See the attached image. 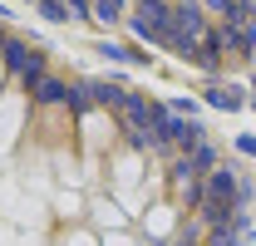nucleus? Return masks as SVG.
Listing matches in <instances>:
<instances>
[{
  "mask_svg": "<svg viewBox=\"0 0 256 246\" xmlns=\"http://www.w3.org/2000/svg\"><path fill=\"white\" fill-rule=\"evenodd\" d=\"M30 94H34V104H69V84L54 79V74H40L30 84Z\"/></svg>",
  "mask_w": 256,
  "mask_h": 246,
  "instance_id": "7ed1b4c3",
  "label": "nucleus"
},
{
  "mask_svg": "<svg viewBox=\"0 0 256 246\" xmlns=\"http://www.w3.org/2000/svg\"><path fill=\"white\" fill-rule=\"evenodd\" d=\"M89 20H104V25L124 20V0H89Z\"/></svg>",
  "mask_w": 256,
  "mask_h": 246,
  "instance_id": "39448f33",
  "label": "nucleus"
},
{
  "mask_svg": "<svg viewBox=\"0 0 256 246\" xmlns=\"http://www.w3.org/2000/svg\"><path fill=\"white\" fill-rule=\"evenodd\" d=\"M202 10H207V15H226V10H232V0H202Z\"/></svg>",
  "mask_w": 256,
  "mask_h": 246,
  "instance_id": "0eeeda50",
  "label": "nucleus"
},
{
  "mask_svg": "<svg viewBox=\"0 0 256 246\" xmlns=\"http://www.w3.org/2000/svg\"><path fill=\"white\" fill-rule=\"evenodd\" d=\"M242 153H252V158H256V138H242Z\"/></svg>",
  "mask_w": 256,
  "mask_h": 246,
  "instance_id": "6e6552de",
  "label": "nucleus"
},
{
  "mask_svg": "<svg viewBox=\"0 0 256 246\" xmlns=\"http://www.w3.org/2000/svg\"><path fill=\"white\" fill-rule=\"evenodd\" d=\"M207 104H217V108H242V94L236 89H207Z\"/></svg>",
  "mask_w": 256,
  "mask_h": 246,
  "instance_id": "423d86ee",
  "label": "nucleus"
},
{
  "mask_svg": "<svg viewBox=\"0 0 256 246\" xmlns=\"http://www.w3.org/2000/svg\"><path fill=\"white\" fill-rule=\"evenodd\" d=\"M5 64H10L25 84H34V79L44 74V54H40L34 44H25V40H5Z\"/></svg>",
  "mask_w": 256,
  "mask_h": 246,
  "instance_id": "f03ea898",
  "label": "nucleus"
},
{
  "mask_svg": "<svg viewBox=\"0 0 256 246\" xmlns=\"http://www.w3.org/2000/svg\"><path fill=\"white\" fill-rule=\"evenodd\" d=\"M168 20H172V5L168 0H138L128 30L138 40H148V44H168Z\"/></svg>",
  "mask_w": 256,
  "mask_h": 246,
  "instance_id": "f257e3e1",
  "label": "nucleus"
},
{
  "mask_svg": "<svg viewBox=\"0 0 256 246\" xmlns=\"http://www.w3.org/2000/svg\"><path fill=\"white\" fill-rule=\"evenodd\" d=\"M182 162H188L192 172H202V178H207V172H212V168H217V148H212V143H207V138H202V143H192L188 153H182Z\"/></svg>",
  "mask_w": 256,
  "mask_h": 246,
  "instance_id": "20e7f679",
  "label": "nucleus"
}]
</instances>
